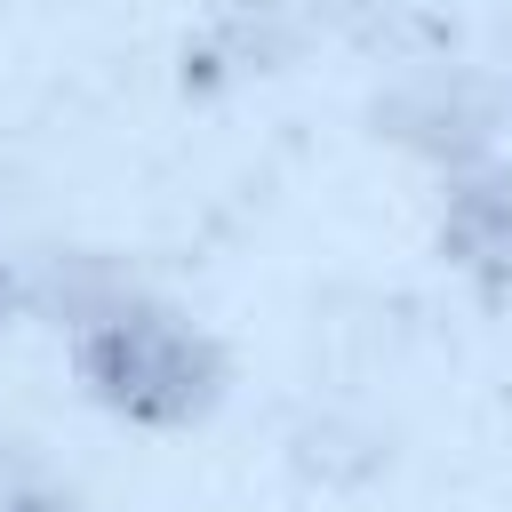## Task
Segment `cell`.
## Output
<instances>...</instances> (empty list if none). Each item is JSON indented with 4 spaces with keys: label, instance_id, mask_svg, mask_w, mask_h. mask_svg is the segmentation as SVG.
<instances>
[{
    "label": "cell",
    "instance_id": "1",
    "mask_svg": "<svg viewBox=\"0 0 512 512\" xmlns=\"http://www.w3.org/2000/svg\"><path fill=\"white\" fill-rule=\"evenodd\" d=\"M72 368L88 384L96 408L128 416V424H200L224 400V344L208 328H192L168 304H112L80 328Z\"/></svg>",
    "mask_w": 512,
    "mask_h": 512
},
{
    "label": "cell",
    "instance_id": "2",
    "mask_svg": "<svg viewBox=\"0 0 512 512\" xmlns=\"http://www.w3.org/2000/svg\"><path fill=\"white\" fill-rule=\"evenodd\" d=\"M440 256L480 288V296H512V160H480L448 184L440 200Z\"/></svg>",
    "mask_w": 512,
    "mask_h": 512
},
{
    "label": "cell",
    "instance_id": "3",
    "mask_svg": "<svg viewBox=\"0 0 512 512\" xmlns=\"http://www.w3.org/2000/svg\"><path fill=\"white\" fill-rule=\"evenodd\" d=\"M8 512H88V504H72V496H56V488H24Z\"/></svg>",
    "mask_w": 512,
    "mask_h": 512
},
{
    "label": "cell",
    "instance_id": "4",
    "mask_svg": "<svg viewBox=\"0 0 512 512\" xmlns=\"http://www.w3.org/2000/svg\"><path fill=\"white\" fill-rule=\"evenodd\" d=\"M0 312H8V280H0Z\"/></svg>",
    "mask_w": 512,
    "mask_h": 512
}]
</instances>
